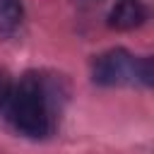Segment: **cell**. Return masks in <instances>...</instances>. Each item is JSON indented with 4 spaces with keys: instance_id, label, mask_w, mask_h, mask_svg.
<instances>
[{
    "instance_id": "5",
    "label": "cell",
    "mask_w": 154,
    "mask_h": 154,
    "mask_svg": "<svg viewBox=\"0 0 154 154\" xmlns=\"http://www.w3.org/2000/svg\"><path fill=\"white\" fill-rule=\"evenodd\" d=\"M137 82H142L144 87H152V82H154V63H152V58L137 60Z\"/></svg>"
},
{
    "instance_id": "2",
    "label": "cell",
    "mask_w": 154,
    "mask_h": 154,
    "mask_svg": "<svg viewBox=\"0 0 154 154\" xmlns=\"http://www.w3.org/2000/svg\"><path fill=\"white\" fill-rule=\"evenodd\" d=\"M91 79L101 87H125L137 82V60L125 48H111L94 58Z\"/></svg>"
},
{
    "instance_id": "4",
    "label": "cell",
    "mask_w": 154,
    "mask_h": 154,
    "mask_svg": "<svg viewBox=\"0 0 154 154\" xmlns=\"http://www.w3.org/2000/svg\"><path fill=\"white\" fill-rule=\"evenodd\" d=\"M22 14V0H0V38H7L19 29Z\"/></svg>"
},
{
    "instance_id": "6",
    "label": "cell",
    "mask_w": 154,
    "mask_h": 154,
    "mask_svg": "<svg viewBox=\"0 0 154 154\" xmlns=\"http://www.w3.org/2000/svg\"><path fill=\"white\" fill-rule=\"evenodd\" d=\"M77 5H84V7H91V5H99L101 0H75Z\"/></svg>"
},
{
    "instance_id": "3",
    "label": "cell",
    "mask_w": 154,
    "mask_h": 154,
    "mask_svg": "<svg viewBox=\"0 0 154 154\" xmlns=\"http://www.w3.org/2000/svg\"><path fill=\"white\" fill-rule=\"evenodd\" d=\"M147 19V7L142 0H116L108 12V26L118 31H132Z\"/></svg>"
},
{
    "instance_id": "1",
    "label": "cell",
    "mask_w": 154,
    "mask_h": 154,
    "mask_svg": "<svg viewBox=\"0 0 154 154\" xmlns=\"http://www.w3.org/2000/svg\"><path fill=\"white\" fill-rule=\"evenodd\" d=\"M63 96L58 77L26 72L17 82L7 72H0V116L19 135L34 140L48 137L55 128Z\"/></svg>"
}]
</instances>
